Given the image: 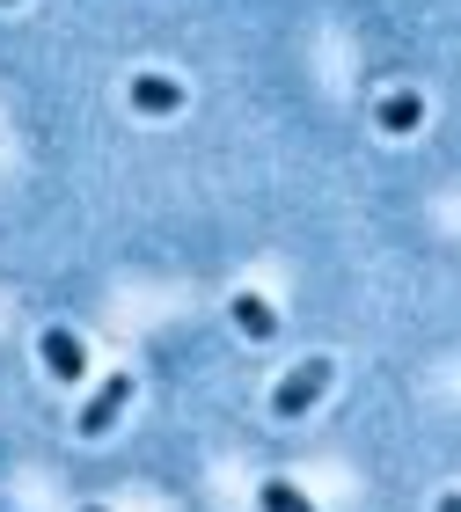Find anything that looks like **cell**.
Instances as JSON below:
<instances>
[{"label": "cell", "instance_id": "5b68a950", "mask_svg": "<svg viewBox=\"0 0 461 512\" xmlns=\"http://www.w3.org/2000/svg\"><path fill=\"white\" fill-rule=\"evenodd\" d=\"M374 125L403 139V132H418V125H425V103L410 96V88H388V96H381V110H374Z\"/></svg>", "mask_w": 461, "mask_h": 512}, {"label": "cell", "instance_id": "3957f363", "mask_svg": "<svg viewBox=\"0 0 461 512\" xmlns=\"http://www.w3.org/2000/svg\"><path fill=\"white\" fill-rule=\"evenodd\" d=\"M37 352H44V366H52V381H59V388H66V381H81V366H88V352H81V337H74V330H44Z\"/></svg>", "mask_w": 461, "mask_h": 512}, {"label": "cell", "instance_id": "ba28073f", "mask_svg": "<svg viewBox=\"0 0 461 512\" xmlns=\"http://www.w3.org/2000/svg\"><path fill=\"white\" fill-rule=\"evenodd\" d=\"M440 512H461V491H440Z\"/></svg>", "mask_w": 461, "mask_h": 512}, {"label": "cell", "instance_id": "30bf717a", "mask_svg": "<svg viewBox=\"0 0 461 512\" xmlns=\"http://www.w3.org/2000/svg\"><path fill=\"white\" fill-rule=\"evenodd\" d=\"M0 8H15V0H0Z\"/></svg>", "mask_w": 461, "mask_h": 512}, {"label": "cell", "instance_id": "7a4b0ae2", "mask_svg": "<svg viewBox=\"0 0 461 512\" xmlns=\"http://www.w3.org/2000/svg\"><path fill=\"white\" fill-rule=\"evenodd\" d=\"M132 403V374H110L96 395H88V403H81V417H74V432L81 439H103L110 425H118V410Z\"/></svg>", "mask_w": 461, "mask_h": 512}, {"label": "cell", "instance_id": "6da1fadb", "mask_svg": "<svg viewBox=\"0 0 461 512\" xmlns=\"http://www.w3.org/2000/svg\"><path fill=\"white\" fill-rule=\"evenodd\" d=\"M322 388H330V359H301L279 388H271V417H286V425H293V417H308L322 403Z\"/></svg>", "mask_w": 461, "mask_h": 512}, {"label": "cell", "instance_id": "277c9868", "mask_svg": "<svg viewBox=\"0 0 461 512\" xmlns=\"http://www.w3.org/2000/svg\"><path fill=\"white\" fill-rule=\"evenodd\" d=\"M132 110H140V118H169V110H183V81L140 74V81H132Z\"/></svg>", "mask_w": 461, "mask_h": 512}, {"label": "cell", "instance_id": "9c48e42d", "mask_svg": "<svg viewBox=\"0 0 461 512\" xmlns=\"http://www.w3.org/2000/svg\"><path fill=\"white\" fill-rule=\"evenodd\" d=\"M81 512H103V505H81Z\"/></svg>", "mask_w": 461, "mask_h": 512}, {"label": "cell", "instance_id": "8992f818", "mask_svg": "<svg viewBox=\"0 0 461 512\" xmlns=\"http://www.w3.org/2000/svg\"><path fill=\"white\" fill-rule=\"evenodd\" d=\"M235 322H242V337H271V330H279V315H271V300L264 293H235Z\"/></svg>", "mask_w": 461, "mask_h": 512}, {"label": "cell", "instance_id": "52a82bcc", "mask_svg": "<svg viewBox=\"0 0 461 512\" xmlns=\"http://www.w3.org/2000/svg\"><path fill=\"white\" fill-rule=\"evenodd\" d=\"M257 505H264V512H315V498H308V491H293L286 476H271V483H257Z\"/></svg>", "mask_w": 461, "mask_h": 512}]
</instances>
